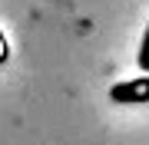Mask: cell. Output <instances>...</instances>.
<instances>
[{"mask_svg":"<svg viewBox=\"0 0 149 145\" xmlns=\"http://www.w3.org/2000/svg\"><path fill=\"white\" fill-rule=\"evenodd\" d=\"M109 99L119 102V106H143L149 102V73L143 79H126V82H116L109 89Z\"/></svg>","mask_w":149,"mask_h":145,"instance_id":"1","label":"cell"},{"mask_svg":"<svg viewBox=\"0 0 149 145\" xmlns=\"http://www.w3.org/2000/svg\"><path fill=\"white\" fill-rule=\"evenodd\" d=\"M139 69L149 73V27H146V36H143V46H139Z\"/></svg>","mask_w":149,"mask_h":145,"instance_id":"2","label":"cell"}]
</instances>
